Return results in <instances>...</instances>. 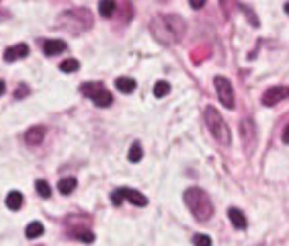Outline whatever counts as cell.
Instances as JSON below:
<instances>
[{
  "instance_id": "obj_9",
  "label": "cell",
  "mask_w": 289,
  "mask_h": 246,
  "mask_svg": "<svg viewBox=\"0 0 289 246\" xmlns=\"http://www.w3.org/2000/svg\"><path fill=\"white\" fill-rule=\"evenodd\" d=\"M29 56V45L27 44H17L13 47H8L4 51V60L6 62H15V60H21V58H27Z\"/></svg>"
},
{
  "instance_id": "obj_18",
  "label": "cell",
  "mask_w": 289,
  "mask_h": 246,
  "mask_svg": "<svg viewBox=\"0 0 289 246\" xmlns=\"http://www.w3.org/2000/svg\"><path fill=\"white\" fill-rule=\"evenodd\" d=\"M99 13L105 19L111 17L115 13V0H101V2H99Z\"/></svg>"
},
{
  "instance_id": "obj_14",
  "label": "cell",
  "mask_w": 289,
  "mask_h": 246,
  "mask_svg": "<svg viewBox=\"0 0 289 246\" xmlns=\"http://www.w3.org/2000/svg\"><path fill=\"white\" fill-rule=\"evenodd\" d=\"M74 189H76V179H74V177H64V179H60L58 191H60L62 195H70Z\"/></svg>"
},
{
  "instance_id": "obj_7",
  "label": "cell",
  "mask_w": 289,
  "mask_h": 246,
  "mask_svg": "<svg viewBox=\"0 0 289 246\" xmlns=\"http://www.w3.org/2000/svg\"><path fill=\"white\" fill-rule=\"evenodd\" d=\"M285 99H289V87L277 84V87H271V89H267V90L263 92L261 103H263L265 107H273V105L281 103V101H285Z\"/></svg>"
},
{
  "instance_id": "obj_13",
  "label": "cell",
  "mask_w": 289,
  "mask_h": 246,
  "mask_svg": "<svg viewBox=\"0 0 289 246\" xmlns=\"http://www.w3.org/2000/svg\"><path fill=\"white\" fill-rule=\"evenodd\" d=\"M115 87H117V90H119V92L130 94V92L135 90V80L133 78H127V76H121V78L115 80Z\"/></svg>"
},
{
  "instance_id": "obj_22",
  "label": "cell",
  "mask_w": 289,
  "mask_h": 246,
  "mask_svg": "<svg viewBox=\"0 0 289 246\" xmlns=\"http://www.w3.org/2000/svg\"><path fill=\"white\" fill-rule=\"evenodd\" d=\"M74 236L82 242H94V234L89 232V230H82V232H74Z\"/></svg>"
},
{
  "instance_id": "obj_16",
  "label": "cell",
  "mask_w": 289,
  "mask_h": 246,
  "mask_svg": "<svg viewBox=\"0 0 289 246\" xmlns=\"http://www.w3.org/2000/svg\"><path fill=\"white\" fill-rule=\"evenodd\" d=\"M144 156V150H142V144L140 142H133L130 152H127V158H130V162H140Z\"/></svg>"
},
{
  "instance_id": "obj_21",
  "label": "cell",
  "mask_w": 289,
  "mask_h": 246,
  "mask_svg": "<svg viewBox=\"0 0 289 246\" xmlns=\"http://www.w3.org/2000/svg\"><path fill=\"white\" fill-rule=\"evenodd\" d=\"M78 68H80V62H78V60H74V58H70V60H64V62L60 64V70H62V72H66V74L76 72Z\"/></svg>"
},
{
  "instance_id": "obj_12",
  "label": "cell",
  "mask_w": 289,
  "mask_h": 246,
  "mask_svg": "<svg viewBox=\"0 0 289 246\" xmlns=\"http://www.w3.org/2000/svg\"><path fill=\"white\" fill-rule=\"evenodd\" d=\"M64 49H66V44H64L62 39H47L44 44V53H45V56H58V53H62Z\"/></svg>"
},
{
  "instance_id": "obj_29",
  "label": "cell",
  "mask_w": 289,
  "mask_h": 246,
  "mask_svg": "<svg viewBox=\"0 0 289 246\" xmlns=\"http://www.w3.org/2000/svg\"><path fill=\"white\" fill-rule=\"evenodd\" d=\"M283 8H285V13H287V15H289V2H287V4H285V6H283Z\"/></svg>"
},
{
  "instance_id": "obj_2",
  "label": "cell",
  "mask_w": 289,
  "mask_h": 246,
  "mask_svg": "<svg viewBox=\"0 0 289 246\" xmlns=\"http://www.w3.org/2000/svg\"><path fill=\"white\" fill-rule=\"evenodd\" d=\"M185 203L191 209V213L195 216L197 222H207L213 216V203L209 199V195L199 187H189L185 191Z\"/></svg>"
},
{
  "instance_id": "obj_5",
  "label": "cell",
  "mask_w": 289,
  "mask_h": 246,
  "mask_svg": "<svg viewBox=\"0 0 289 246\" xmlns=\"http://www.w3.org/2000/svg\"><path fill=\"white\" fill-rule=\"evenodd\" d=\"M213 87H216V92H218V99L220 103L226 107V109H234V89H232V82L226 78V76H216L213 78Z\"/></svg>"
},
{
  "instance_id": "obj_20",
  "label": "cell",
  "mask_w": 289,
  "mask_h": 246,
  "mask_svg": "<svg viewBox=\"0 0 289 246\" xmlns=\"http://www.w3.org/2000/svg\"><path fill=\"white\" fill-rule=\"evenodd\" d=\"M35 189H37L39 197H44V199H49V197H51V187H49V183H47V180L39 179L37 183H35Z\"/></svg>"
},
{
  "instance_id": "obj_28",
  "label": "cell",
  "mask_w": 289,
  "mask_h": 246,
  "mask_svg": "<svg viewBox=\"0 0 289 246\" xmlns=\"http://www.w3.org/2000/svg\"><path fill=\"white\" fill-rule=\"evenodd\" d=\"M4 90H6V87H4V82L0 80V97H2V94H4Z\"/></svg>"
},
{
  "instance_id": "obj_6",
  "label": "cell",
  "mask_w": 289,
  "mask_h": 246,
  "mask_svg": "<svg viewBox=\"0 0 289 246\" xmlns=\"http://www.w3.org/2000/svg\"><path fill=\"white\" fill-rule=\"evenodd\" d=\"M123 199H127V201L133 203V205H137V207H146V205H148V197H146L144 193H140V191H135V189L121 187V189L113 191V195H111L113 205H119Z\"/></svg>"
},
{
  "instance_id": "obj_8",
  "label": "cell",
  "mask_w": 289,
  "mask_h": 246,
  "mask_svg": "<svg viewBox=\"0 0 289 246\" xmlns=\"http://www.w3.org/2000/svg\"><path fill=\"white\" fill-rule=\"evenodd\" d=\"M240 134H242V144L244 148H248V152L254 148V142H256V127H254V121L250 117L240 121Z\"/></svg>"
},
{
  "instance_id": "obj_26",
  "label": "cell",
  "mask_w": 289,
  "mask_h": 246,
  "mask_svg": "<svg viewBox=\"0 0 289 246\" xmlns=\"http://www.w3.org/2000/svg\"><path fill=\"white\" fill-rule=\"evenodd\" d=\"M205 2H207V0H189V4H191V8H203V6H205Z\"/></svg>"
},
{
  "instance_id": "obj_23",
  "label": "cell",
  "mask_w": 289,
  "mask_h": 246,
  "mask_svg": "<svg viewBox=\"0 0 289 246\" xmlns=\"http://www.w3.org/2000/svg\"><path fill=\"white\" fill-rule=\"evenodd\" d=\"M29 92H31V89L27 87L25 82H23V84H19V87L15 89V99H25Z\"/></svg>"
},
{
  "instance_id": "obj_3",
  "label": "cell",
  "mask_w": 289,
  "mask_h": 246,
  "mask_svg": "<svg viewBox=\"0 0 289 246\" xmlns=\"http://www.w3.org/2000/svg\"><path fill=\"white\" fill-rule=\"evenodd\" d=\"M205 123L209 127V132L213 135V140H216L220 146H230L232 144V134H230V127L228 123L223 121V117L220 115L218 109H213V107H207L205 109Z\"/></svg>"
},
{
  "instance_id": "obj_24",
  "label": "cell",
  "mask_w": 289,
  "mask_h": 246,
  "mask_svg": "<svg viewBox=\"0 0 289 246\" xmlns=\"http://www.w3.org/2000/svg\"><path fill=\"white\" fill-rule=\"evenodd\" d=\"M193 242H195V244H205V246H209V244H211V238H209V236H203V234H195V236H193Z\"/></svg>"
},
{
  "instance_id": "obj_4",
  "label": "cell",
  "mask_w": 289,
  "mask_h": 246,
  "mask_svg": "<svg viewBox=\"0 0 289 246\" xmlns=\"http://www.w3.org/2000/svg\"><path fill=\"white\" fill-rule=\"evenodd\" d=\"M80 92L84 94V97H89L94 105H99V107H109L113 103V94L99 82H84L80 87Z\"/></svg>"
},
{
  "instance_id": "obj_11",
  "label": "cell",
  "mask_w": 289,
  "mask_h": 246,
  "mask_svg": "<svg viewBox=\"0 0 289 246\" xmlns=\"http://www.w3.org/2000/svg\"><path fill=\"white\" fill-rule=\"evenodd\" d=\"M228 218H230V222L234 224V228L236 230H244L246 226H248V220H246V216L238 207H230L228 209Z\"/></svg>"
},
{
  "instance_id": "obj_1",
  "label": "cell",
  "mask_w": 289,
  "mask_h": 246,
  "mask_svg": "<svg viewBox=\"0 0 289 246\" xmlns=\"http://www.w3.org/2000/svg\"><path fill=\"white\" fill-rule=\"evenodd\" d=\"M150 29H152V33L158 41H162V44L170 45L175 44V41H180L185 35V29H187V23L180 17L177 15H158L152 19V23H150Z\"/></svg>"
},
{
  "instance_id": "obj_10",
  "label": "cell",
  "mask_w": 289,
  "mask_h": 246,
  "mask_svg": "<svg viewBox=\"0 0 289 246\" xmlns=\"http://www.w3.org/2000/svg\"><path fill=\"white\" fill-rule=\"evenodd\" d=\"M44 137H45V127L44 125H35V127H31V130H27L25 142L29 146H39L41 142H44Z\"/></svg>"
},
{
  "instance_id": "obj_17",
  "label": "cell",
  "mask_w": 289,
  "mask_h": 246,
  "mask_svg": "<svg viewBox=\"0 0 289 246\" xmlns=\"http://www.w3.org/2000/svg\"><path fill=\"white\" fill-rule=\"evenodd\" d=\"M25 234H27V238H39L41 234H44V224L41 222H31L27 226V230H25Z\"/></svg>"
},
{
  "instance_id": "obj_25",
  "label": "cell",
  "mask_w": 289,
  "mask_h": 246,
  "mask_svg": "<svg viewBox=\"0 0 289 246\" xmlns=\"http://www.w3.org/2000/svg\"><path fill=\"white\" fill-rule=\"evenodd\" d=\"M240 8L244 10V13H248V17H250V21H252V25H254V27H259V19H256V17L252 15V10H250L248 6H244V4H240Z\"/></svg>"
},
{
  "instance_id": "obj_15",
  "label": "cell",
  "mask_w": 289,
  "mask_h": 246,
  "mask_svg": "<svg viewBox=\"0 0 289 246\" xmlns=\"http://www.w3.org/2000/svg\"><path fill=\"white\" fill-rule=\"evenodd\" d=\"M21 205H23V195H21L19 191H10L6 195V207L17 211V209H21Z\"/></svg>"
},
{
  "instance_id": "obj_19",
  "label": "cell",
  "mask_w": 289,
  "mask_h": 246,
  "mask_svg": "<svg viewBox=\"0 0 289 246\" xmlns=\"http://www.w3.org/2000/svg\"><path fill=\"white\" fill-rule=\"evenodd\" d=\"M168 92H170V84H168L166 80H158V82L154 84V97H156V99L166 97Z\"/></svg>"
},
{
  "instance_id": "obj_27",
  "label": "cell",
  "mask_w": 289,
  "mask_h": 246,
  "mask_svg": "<svg viewBox=\"0 0 289 246\" xmlns=\"http://www.w3.org/2000/svg\"><path fill=\"white\" fill-rule=\"evenodd\" d=\"M281 140H283V144H289V123L285 125V130L281 134Z\"/></svg>"
}]
</instances>
